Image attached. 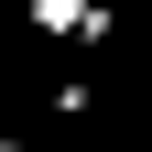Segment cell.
I'll return each mask as SVG.
<instances>
[{"label":"cell","instance_id":"1","mask_svg":"<svg viewBox=\"0 0 152 152\" xmlns=\"http://www.w3.org/2000/svg\"><path fill=\"white\" fill-rule=\"evenodd\" d=\"M109 22H120V0H22V33H44V44H109Z\"/></svg>","mask_w":152,"mask_h":152}]
</instances>
